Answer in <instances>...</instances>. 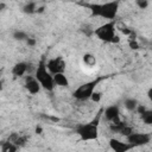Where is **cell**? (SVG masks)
Segmentation results:
<instances>
[{"label": "cell", "instance_id": "1", "mask_svg": "<svg viewBox=\"0 0 152 152\" xmlns=\"http://www.w3.org/2000/svg\"><path fill=\"white\" fill-rule=\"evenodd\" d=\"M83 6L90 11L91 17L102 18L108 21V20H115L119 12L120 0H110L104 2H88V4H83Z\"/></svg>", "mask_w": 152, "mask_h": 152}, {"label": "cell", "instance_id": "2", "mask_svg": "<svg viewBox=\"0 0 152 152\" xmlns=\"http://www.w3.org/2000/svg\"><path fill=\"white\" fill-rule=\"evenodd\" d=\"M102 116V110H100L96 116L86 124H80L76 126L75 132L82 141H94L99 139V124Z\"/></svg>", "mask_w": 152, "mask_h": 152}, {"label": "cell", "instance_id": "3", "mask_svg": "<svg viewBox=\"0 0 152 152\" xmlns=\"http://www.w3.org/2000/svg\"><path fill=\"white\" fill-rule=\"evenodd\" d=\"M94 34L99 40H101L103 43L118 44L120 42V37L116 33L115 20H108L104 24L96 27L94 30Z\"/></svg>", "mask_w": 152, "mask_h": 152}, {"label": "cell", "instance_id": "4", "mask_svg": "<svg viewBox=\"0 0 152 152\" xmlns=\"http://www.w3.org/2000/svg\"><path fill=\"white\" fill-rule=\"evenodd\" d=\"M34 77L37 78V81L40 83L42 88L48 90V91H52L55 89V83H53V77H52V74L46 68V64H45V61L42 59L37 68H36V71H34Z\"/></svg>", "mask_w": 152, "mask_h": 152}, {"label": "cell", "instance_id": "5", "mask_svg": "<svg viewBox=\"0 0 152 152\" xmlns=\"http://www.w3.org/2000/svg\"><path fill=\"white\" fill-rule=\"evenodd\" d=\"M103 77H97L95 80H91V81H88L83 84H81L78 88H76L74 91H72V96L78 100V101H87L89 100L91 93L96 89L97 84L100 83V81L102 80Z\"/></svg>", "mask_w": 152, "mask_h": 152}, {"label": "cell", "instance_id": "6", "mask_svg": "<svg viewBox=\"0 0 152 152\" xmlns=\"http://www.w3.org/2000/svg\"><path fill=\"white\" fill-rule=\"evenodd\" d=\"M151 139H152V135L150 133H141V132H134V131L126 137V141L132 147L147 145L151 141Z\"/></svg>", "mask_w": 152, "mask_h": 152}, {"label": "cell", "instance_id": "7", "mask_svg": "<svg viewBox=\"0 0 152 152\" xmlns=\"http://www.w3.org/2000/svg\"><path fill=\"white\" fill-rule=\"evenodd\" d=\"M45 64H46L48 70L52 75L53 74H57V72H64L65 71V68H66V63H65L64 58L61 57V56L50 58L48 62H45Z\"/></svg>", "mask_w": 152, "mask_h": 152}, {"label": "cell", "instance_id": "8", "mask_svg": "<svg viewBox=\"0 0 152 152\" xmlns=\"http://www.w3.org/2000/svg\"><path fill=\"white\" fill-rule=\"evenodd\" d=\"M24 87H25L26 91L28 94H31V95H37L42 90V86H40V83L37 81V78L34 76H27L25 78Z\"/></svg>", "mask_w": 152, "mask_h": 152}, {"label": "cell", "instance_id": "9", "mask_svg": "<svg viewBox=\"0 0 152 152\" xmlns=\"http://www.w3.org/2000/svg\"><path fill=\"white\" fill-rule=\"evenodd\" d=\"M102 115L106 118L107 121L109 122H114V121H118L120 120V108L118 104H110L108 107H106L104 110H102Z\"/></svg>", "mask_w": 152, "mask_h": 152}, {"label": "cell", "instance_id": "10", "mask_svg": "<svg viewBox=\"0 0 152 152\" xmlns=\"http://www.w3.org/2000/svg\"><path fill=\"white\" fill-rule=\"evenodd\" d=\"M109 147L114 151V152H127L129 150H132L133 147L127 142V141H121L116 138H112L109 139Z\"/></svg>", "mask_w": 152, "mask_h": 152}, {"label": "cell", "instance_id": "11", "mask_svg": "<svg viewBox=\"0 0 152 152\" xmlns=\"http://www.w3.org/2000/svg\"><path fill=\"white\" fill-rule=\"evenodd\" d=\"M27 69H28V64H27L26 62H18V63H15V64L13 65V68H12V74H13L15 77H21V76H24V75L26 74Z\"/></svg>", "mask_w": 152, "mask_h": 152}, {"label": "cell", "instance_id": "12", "mask_svg": "<svg viewBox=\"0 0 152 152\" xmlns=\"http://www.w3.org/2000/svg\"><path fill=\"white\" fill-rule=\"evenodd\" d=\"M52 77H53V83H55V86L62 87V88L69 87V80H68V77H66V75H65L64 72L53 74Z\"/></svg>", "mask_w": 152, "mask_h": 152}, {"label": "cell", "instance_id": "13", "mask_svg": "<svg viewBox=\"0 0 152 152\" xmlns=\"http://www.w3.org/2000/svg\"><path fill=\"white\" fill-rule=\"evenodd\" d=\"M0 150H1L2 152H15V151L19 150V147H18L14 142H12V141H10V140L7 139L6 141H2V142H1Z\"/></svg>", "mask_w": 152, "mask_h": 152}, {"label": "cell", "instance_id": "14", "mask_svg": "<svg viewBox=\"0 0 152 152\" xmlns=\"http://www.w3.org/2000/svg\"><path fill=\"white\" fill-rule=\"evenodd\" d=\"M37 11V4L34 1H30V2H26L24 6H23V12L26 13V14H32V13H36Z\"/></svg>", "mask_w": 152, "mask_h": 152}, {"label": "cell", "instance_id": "15", "mask_svg": "<svg viewBox=\"0 0 152 152\" xmlns=\"http://www.w3.org/2000/svg\"><path fill=\"white\" fill-rule=\"evenodd\" d=\"M124 106H125V108L127 109V110H129V112H133V110H135V108H137V106H138V101L135 100V99H126L125 100V102H124Z\"/></svg>", "mask_w": 152, "mask_h": 152}, {"label": "cell", "instance_id": "16", "mask_svg": "<svg viewBox=\"0 0 152 152\" xmlns=\"http://www.w3.org/2000/svg\"><path fill=\"white\" fill-rule=\"evenodd\" d=\"M140 118H141V120H142L144 124L152 125V110L151 109H146L145 112H142L140 114Z\"/></svg>", "mask_w": 152, "mask_h": 152}, {"label": "cell", "instance_id": "17", "mask_svg": "<svg viewBox=\"0 0 152 152\" xmlns=\"http://www.w3.org/2000/svg\"><path fill=\"white\" fill-rule=\"evenodd\" d=\"M83 62L88 66H94L96 64V58L91 53H86V55H83Z\"/></svg>", "mask_w": 152, "mask_h": 152}, {"label": "cell", "instance_id": "18", "mask_svg": "<svg viewBox=\"0 0 152 152\" xmlns=\"http://www.w3.org/2000/svg\"><path fill=\"white\" fill-rule=\"evenodd\" d=\"M28 37V34L25 32V31H21V30H17L13 32V38L15 40H19V42H23V40H26V38Z\"/></svg>", "mask_w": 152, "mask_h": 152}, {"label": "cell", "instance_id": "19", "mask_svg": "<svg viewBox=\"0 0 152 152\" xmlns=\"http://www.w3.org/2000/svg\"><path fill=\"white\" fill-rule=\"evenodd\" d=\"M133 132V127L131 126V125H128V124H125L122 127H121V129H120V132H119V134H121L122 137H127L128 134H131Z\"/></svg>", "mask_w": 152, "mask_h": 152}, {"label": "cell", "instance_id": "20", "mask_svg": "<svg viewBox=\"0 0 152 152\" xmlns=\"http://www.w3.org/2000/svg\"><path fill=\"white\" fill-rule=\"evenodd\" d=\"M89 100H91V101H93V102H95V103L101 102V100H102V93L95 89V90L91 93V95H90Z\"/></svg>", "mask_w": 152, "mask_h": 152}, {"label": "cell", "instance_id": "21", "mask_svg": "<svg viewBox=\"0 0 152 152\" xmlns=\"http://www.w3.org/2000/svg\"><path fill=\"white\" fill-rule=\"evenodd\" d=\"M135 5L140 10H146L150 5V1L148 0H135Z\"/></svg>", "mask_w": 152, "mask_h": 152}, {"label": "cell", "instance_id": "22", "mask_svg": "<svg viewBox=\"0 0 152 152\" xmlns=\"http://www.w3.org/2000/svg\"><path fill=\"white\" fill-rule=\"evenodd\" d=\"M128 45H129V48H131L132 50H138V49L140 48V45H139V43L137 42V39H128Z\"/></svg>", "mask_w": 152, "mask_h": 152}, {"label": "cell", "instance_id": "23", "mask_svg": "<svg viewBox=\"0 0 152 152\" xmlns=\"http://www.w3.org/2000/svg\"><path fill=\"white\" fill-rule=\"evenodd\" d=\"M25 42H26V44H27L28 46H34V45H36V43H37V42H36V39H34V38H32V37H27Z\"/></svg>", "mask_w": 152, "mask_h": 152}, {"label": "cell", "instance_id": "24", "mask_svg": "<svg viewBox=\"0 0 152 152\" xmlns=\"http://www.w3.org/2000/svg\"><path fill=\"white\" fill-rule=\"evenodd\" d=\"M42 132H43V128H42L40 126H37V127H36V133H37V134H42Z\"/></svg>", "mask_w": 152, "mask_h": 152}, {"label": "cell", "instance_id": "25", "mask_svg": "<svg viewBox=\"0 0 152 152\" xmlns=\"http://www.w3.org/2000/svg\"><path fill=\"white\" fill-rule=\"evenodd\" d=\"M50 120H52L53 122H58L59 121V118H56V116H49Z\"/></svg>", "mask_w": 152, "mask_h": 152}, {"label": "cell", "instance_id": "26", "mask_svg": "<svg viewBox=\"0 0 152 152\" xmlns=\"http://www.w3.org/2000/svg\"><path fill=\"white\" fill-rule=\"evenodd\" d=\"M5 8V4H0V11H2Z\"/></svg>", "mask_w": 152, "mask_h": 152}]
</instances>
